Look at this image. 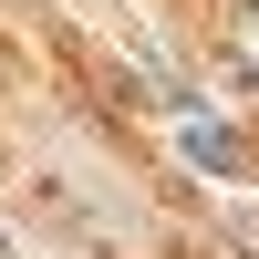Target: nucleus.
Listing matches in <instances>:
<instances>
[{
	"label": "nucleus",
	"mask_w": 259,
	"mask_h": 259,
	"mask_svg": "<svg viewBox=\"0 0 259 259\" xmlns=\"http://www.w3.org/2000/svg\"><path fill=\"white\" fill-rule=\"evenodd\" d=\"M187 156L197 166H239V135H228V124H187Z\"/></svg>",
	"instance_id": "f257e3e1"
}]
</instances>
